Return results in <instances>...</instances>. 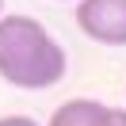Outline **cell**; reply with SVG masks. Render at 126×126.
<instances>
[{
    "instance_id": "1",
    "label": "cell",
    "mask_w": 126,
    "mask_h": 126,
    "mask_svg": "<svg viewBox=\"0 0 126 126\" xmlns=\"http://www.w3.org/2000/svg\"><path fill=\"white\" fill-rule=\"evenodd\" d=\"M69 69L65 46L34 16L8 12L0 19V80L23 92H46L61 84Z\"/></svg>"
},
{
    "instance_id": "2",
    "label": "cell",
    "mask_w": 126,
    "mask_h": 126,
    "mask_svg": "<svg viewBox=\"0 0 126 126\" xmlns=\"http://www.w3.org/2000/svg\"><path fill=\"white\" fill-rule=\"evenodd\" d=\"M77 27L99 46H126V0H80Z\"/></svg>"
},
{
    "instance_id": "3",
    "label": "cell",
    "mask_w": 126,
    "mask_h": 126,
    "mask_svg": "<svg viewBox=\"0 0 126 126\" xmlns=\"http://www.w3.org/2000/svg\"><path fill=\"white\" fill-rule=\"evenodd\" d=\"M111 107L99 99H65L61 107H54L50 115V126H107Z\"/></svg>"
},
{
    "instance_id": "4",
    "label": "cell",
    "mask_w": 126,
    "mask_h": 126,
    "mask_svg": "<svg viewBox=\"0 0 126 126\" xmlns=\"http://www.w3.org/2000/svg\"><path fill=\"white\" fill-rule=\"evenodd\" d=\"M0 126H38L31 115H4L0 118Z\"/></svg>"
},
{
    "instance_id": "5",
    "label": "cell",
    "mask_w": 126,
    "mask_h": 126,
    "mask_svg": "<svg viewBox=\"0 0 126 126\" xmlns=\"http://www.w3.org/2000/svg\"><path fill=\"white\" fill-rule=\"evenodd\" d=\"M107 126H126V107H111V115H107Z\"/></svg>"
},
{
    "instance_id": "6",
    "label": "cell",
    "mask_w": 126,
    "mask_h": 126,
    "mask_svg": "<svg viewBox=\"0 0 126 126\" xmlns=\"http://www.w3.org/2000/svg\"><path fill=\"white\" fill-rule=\"evenodd\" d=\"M4 16H8V12H4V0H0V19H4Z\"/></svg>"
},
{
    "instance_id": "7",
    "label": "cell",
    "mask_w": 126,
    "mask_h": 126,
    "mask_svg": "<svg viewBox=\"0 0 126 126\" xmlns=\"http://www.w3.org/2000/svg\"><path fill=\"white\" fill-rule=\"evenodd\" d=\"M77 4H80V0H77Z\"/></svg>"
}]
</instances>
